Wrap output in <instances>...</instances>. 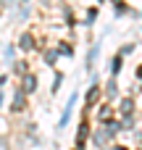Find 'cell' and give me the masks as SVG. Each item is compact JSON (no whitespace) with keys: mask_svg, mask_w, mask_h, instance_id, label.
<instances>
[{"mask_svg":"<svg viewBox=\"0 0 142 150\" xmlns=\"http://www.w3.org/2000/svg\"><path fill=\"white\" fill-rule=\"evenodd\" d=\"M34 82H37V79H34V76H26V82H24V84H26V90H29V92H32V90H34V87H37V84H34Z\"/></svg>","mask_w":142,"mask_h":150,"instance_id":"1","label":"cell"},{"mask_svg":"<svg viewBox=\"0 0 142 150\" xmlns=\"http://www.w3.org/2000/svg\"><path fill=\"white\" fill-rule=\"evenodd\" d=\"M21 47H32V37H29V34L21 37Z\"/></svg>","mask_w":142,"mask_h":150,"instance_id":"2","label":"cell"},{"mask_svg":"<svg viewBox=\"0 0 142 150\" xmlns=\"http://www.w3.org/2000/svg\"><path fill=\"white\" fill-rule=\"evenodd\" d=\"M0 150H3V142H0Z\"/></svg>","mask_w":142,"mask_h":150,"instance_id":"3","label":"cell"}]
</instances>
